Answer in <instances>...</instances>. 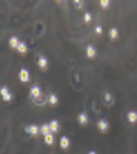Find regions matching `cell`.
<instances>
[{
  "instance_id": "6da1fadb",
  "label": "cell",
  "mask_w": 137,
  "mask_h": 154,
  "mask_svg": "<svg viewBox=\"0 0 137 154\" xmlns=\"http://www.w3.org/2000/svg\"><path fill=\"white\" fill-rule=\"evenodd\" d=\"M29 96L32 99H39L42 96V90H40V86L39 85H32L31 86V90H29Z\"/></svg>"
},
{
  "instance_id": "7a4b0ae2",
  "label": "cell",
  "mask_w": 137,
  "mask_h": 154,
  "mask_svg": "<svg viewBox=\"0 0 137 154\" xmlns=\"http://www.w3.org/2000/svg\"><path fill=\"white\" fill-rule=\"evenodd\" d=\"M0 94H2L3 96V100L5 102H9V100H13V94H11V92H9V90H8V86H2V88H0Z\"/></svg>"
},
{
  "instance_id": "3957f363",
  "label": "cell",
  "mask_w": 137,
  "mask_h": 154,
  "mask_svg": "<svg viewBox=\"0 0 137 154\" xmlns=\"http://www.w3.org/2000/svg\"><path fill=\"white\" fill-rule=\"evenodd\" d=\"M19 79H20V82H23V83L29 82V71L26 69V68H22L19 71Z\"/></svg>"
},
{
  "instance_id": "277c9868",
  "label": "cell",
  "mask_w": 137,
  "mask_h": 154,
  "mask_svg": "<svg viewBox=\"0 0 137 154\" xmlns=\"http://www.w3.org/2000/svg\"><path fill=\"white\" fill-rule=\"evenodd\" d=\"M26 133H29L31 136H39L40 134V126H37V125H28L26 126Z\"/></svg>"
},
{
  "instance_id": "5b68a950",
  "label": "cell",
  "mask_w": 137,
  "mask_h": 154,
  "mask_svg": "<svg viewBox=\"0 0 137 154\" xmlns=\"http://www.w3.org/2000/svg\"><path fill=\"white\" fill-rule=\"evenodd\" d=\"M97 128H99V131H102V133H106V131L109 130V123H108V120H105V119L99 120V122H97Z\"/></svg>"
},
{
  "instance_id": "8992f818",
  "label": "cell",
  "mask_w": 137,
  "mask_h": 154,
  "mask_svg": "<svg viewBox=\"0 0 137 154\" xmlns=\"http://www.w3.org/2000/svg\"><path fill=\"white\" fill-rule=\"evenodd\" d=\"M9 48L11 49H17L19 48V45H20V40H19V37H15V36H13V37H11L9 38Z\"/></svg>"
},
{
  "instance_id": "52a82bcc",
  "label": "cell",
  "mask_w": 137,
  "mask_h": 154,
  "mask_svg": "<svg viewBox=\"0 0 137 154\" xmlns=\"http://www.w3.org/2000/svg\"><path fill=\"white\" fill-rule=\"evenodd\" d=\"M37 63H39V68L43 69V71L48 68V59L45 56H39V62H37Z\"/></svg>"
},
{
  "instance_id": "ba28073f",
  "label": "cell",
  "mask_w": 137,
  "mask_h": 154,
  "mask_svg": "<svg viewBox=\"0 0 137 154\" xmlns=\"http://www.w3.org/2000/svg\"><path fill=\"white\" fill-rule=\"evenodd\" d=\"M49 128H51V133H59L60 131V125H59V120H51L49 122Z\"/></svg>"
},
{
  "instance_id": "9c48e42d",
  "label": "cell",
  "mask_w": 137,
  "mask_h": 154,
  "mask_svg": "<svg viewBox=\"0 0 137 154\" xmlns=\"http://www.w3.org/2000/svg\"><path fill=\"white\" fill-rule=\"evenodd\" d=\"M77 120H79V123H80L82 126H86V125H88V116H86L85 113H80V114L77 116Z\"/></svg>"
},
{
  "instance_id": "30bf717a",
  "label": "cell",
  "mask_w": 137,
  "mask_h": 154,
  "mask_svg": "<svg viewBox=\"0 0 137 154\" xmlns=\"http://www.w3.org/2000/svg\"><path fill=\"white\" fill-rule=\"evenodd\" d=\"M127 117L129 123H137V111H128Z\"/></svg>"
},
{
  "instance_id": "8fae6325",
  "label": "cell",
  "mask_w": 137,
  "mask_h": 154,
  "mask_svg": "<svg viewBox=\"0 0 137 154\" xmlns=\"http://www.w3.org/2000/svg\"><path fill=\"white\" fill-rule=\"evenodd\" d=\"M86 56H88L89 59H94V57L97 56V51H96V48L89 45L88 48H86Z\"/></svg>"
},
{
  "instance_id": "7c38bea8",
  "label": "cell",
  "mask_w": 137,
  "mask_h": 154,
  "mask_svg": "<svg viewBox=\"0 0 137 154\" xmlns=\"http://www.w3.org/2000/svg\"><path fill=\"white\" fill-rule=\"evenodd\" d=\"M51 133V128H49V123H43L42 126H40V134L45 137L46 134H49Z\"/></svg>"
},
{
  "instance_id": "4fadbf2b",
  "label": "cell",
  "mask_w": 137,
  "mask_h": 154,
  "mask_svg": "<svg viewBox=\"0 0 137 154\" xmlns=\"http://www.w3.org/2000/svg\"><path fill=\"white\" fill-rule=\"evenodd\" d=\"M48 102H49V103H51V105H52V106H56V105H57V103H59V97H57L56 94H54V92H51V94H49V96H48Z\"/></svg>"
},
{
  "instance_id": "5bb4252c",
  "label": "cell",
  "mask_w": 137,
  "mask_h": 154,
  "mask_svg": "<svg viewBox=\"0 0 137 154\" xmlns=\"http://www.w3.org/2000/svg\"><path fill=\"white\" fill-rule=\"evenodd\" d=\"M69 146V139L66 136H63L62 139H60V148H63V150H66V148Z\"/></svg>"
},
{
  "instance_id": "9a60e30c",
  "label": "cell",
  "mask_w": 137,
  "mask_h": 154,
  "mask_svg": "<svg viewBox=\"0 0 137 154\" xmlns=\"http://www.w3.org/2000/svg\"><path fill=\"white\" fill-rule=\"evenodd\" d=\"M117 37H119V29L117 28H111V29H109V38H111V40H116Z\"/></svg>"
},
{
  "instance_id": "2e32d148",
  "label": "cell",
  "mask_w": 137,
  "mask_h": 154,
  "mask_svg": "<svg viewBox=\"0 0 137 154\" xmlns=\"http://www.w3.org/2000/svg\"><path fill=\"white\" fill-rule=\"evenodd\" d=\"M17 51H19L20 54H26V52H28V46H26L23 42H20V45H19V48H17Z\"/></svg>"
},
{
  "instance_id": "e0dca14e",
  "label": "cell",
  "mask_w": 137,
  "mask_h": 154,
  "mask_svg": "<svg viewBox=\"0 0 137 154\" xmlns=\"http://www.w3.org/2000/svg\"><path fill=\"white\" fill-rule=\"evenodd\" d=\"M45 144L46 145H52L54 144V136H52V133H49V134L45 136Z\"/></svg>"
},
{
  "instance_id": "ac0fdd59",
  "label": "cell",
  "mask_w": 137,
  "mask_h": 154,
  "mask_svg": "<svg viewBox=\"0 0 137 154\" xmlns=\"http://www.w3.org/2000/svg\"><path fill=\"white\" fill-rule=\"evenodd\" d=\"M91 19H92L91 13H83V22H85V23H89Z\"/></svg>"
},
{
  "instance_id": "d6986e66",
  "label": "cell",
  "mask_w": 137,
  "mask_h": 154,
  "mask_svg": "<svg viewBox=\"0 0 137 154\" xmlns=\"http://www.w3.org/2000/svg\"><path fill=\"white\" fill-rule=\"evenodd\" d=\"M109 5H111L109 0H102V2H100V6L102 8H109Z\"/></svg>"
},
{
  "instance_id": "ffe728a7",
  "label": "cell",
  "mask_w": 137,
  "mask_h": 154,
  "mask_svg": "<svg viewBox=\"0 0 137 154\" xmlns=\"http://www.w3.org/2000/svg\"><path fill=\"white\" fill-rule=\"evenodd\" d=\"M102 32H103V28H102L100 25H97V26H96V34H97V36H100Z\"/></svg>"
},
{
  "instance_id": "44dd1931",
  "label": "cell",
  "mask_w": 137,
  "mask_h": 154,
  "mask_svg": "<svg viewBox=\"0 0 137 154\" xmlns=\"http://www.w3.org/2000/svg\"><path fill=\"white\" fill-rule=\"evenodd\" d=\"M88 154H97V153H96V151H89Z\"/></svg>"
}]
</instances>
